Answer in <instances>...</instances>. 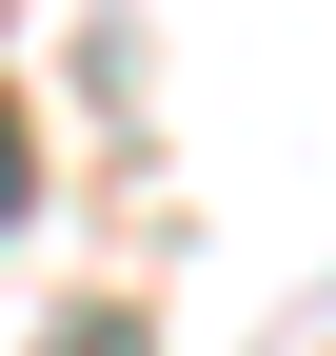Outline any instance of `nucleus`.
Listing matches in <instances>:
<instances>
[{
  "label": "nucleus",
  "instance_id": "1",
  "mask_svg": "<svg viewBox=\"0 0 336 356\" xmlns=\"http://www.w3.org/2000/svg\"><path fill=\"white\" fill-rule=\"evenodd\" d=\"M40 198V139H20V99H0V218H20Z\"/></svg>",
  "mask_w": 336,
  "mask_h": 356
},
{
  "label": "nucleus",
  "instance_id": "2",
  "mask_svg": "<svg viewBox=\"0 0 336 356\" xmlns=\"http://www.w3.org/2000/svg\"><path fill=\"white\" fill-rule=\"evenodd\" d=\"M60 356H139V337H119V317H79V337H60Z\"/></svg>",
  "mask_w": 336,
  "mask_h": 356
}]
</instances>
